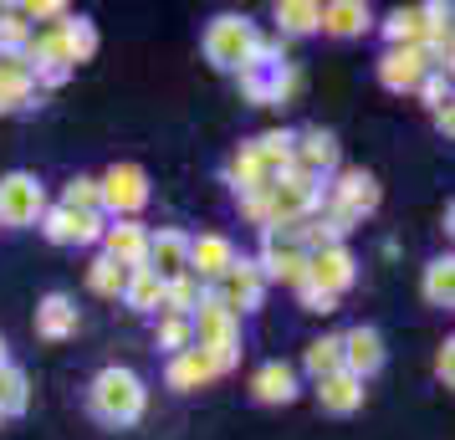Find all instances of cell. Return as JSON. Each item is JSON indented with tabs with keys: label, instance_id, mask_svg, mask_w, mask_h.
I'll return each instance as SVG.
<instances>
[{
	"label": "cell",
	"instance_id": "cell-12",
	"mask_svg": "<svg viewBox=\"0 0 455 440\" xmlns=\"http://www.w3.org/2000/svg\"><path fill=\"white\" fill-rule=\"evenodd\" d=\"M113 267H124V272H133V267H148V226L144 220H108L103 226V241H98Z\"/></svg>",
	"mask_w": 455,
	"mask_h": 440
},
{
	"label": "cell",
	"instance_id": "cell-4",
	"mask_svg": "<svg viewBox=\"0 0 455 440\" xmlns=\"http://www.w3.org/2000/svg\"><path fill=\"white\" fill-rule=\"evenodd\" d=\"M256 26L246 21V16H215V21L205 26V62L215 67V72H241L251 57V46H256Z\"/></svg>",
	"mask_w": 455,
	"mask_h": 440
},
{
	"label": "cell",
	"instance_id": "cell-32",
	"mask_svg": "<svg viewBox=\"0 0 455 440\" xmlns=\"http://www.w3.org/2000/svg\"><path fill=\"white\" fill-rule=\"evenodd\" d=\"M379 31H384L389 46H419L425 42V16H419V5H399V11H389V21Z\"/></svg>",
	"mask_w": 455,
	"mask_h": 440
},
{
	"label": "cell",
	"instance_id": "cell-6",
	"mask_svg": "<svg viewBox=\"0 0 455 440\" xmlns=\"http://www.w3.org/2000/svg\"><path fill=\"white\" fill-rule=\"evenodd\" d=\"M235 77H241V98L251 108H282L302 83L297 62H246Z\"/></svg>",
	"mask_w": 455,
	"mask_h": 440
},
{
	"label": "cell",
	"instance_id": "cell-17",
	"mask_svg": "<svg viewBox=\"0 0 455 440\" xmlns=\"http://www.w3.org/2000/svg\"><path fill=\"white\" fill-rule=\"evenodd\" d=\"M297 395H302V384H297V369L291 364H282V358L256 364V374H251V399L256 404H291Z\"/></svg>",
	"mask_w": 455,
	"mask_h": 440
},
{
	"label": "cell",
	"instance_id": "cell-35",
	"mask_svg": "<svg viewBox=\"0 0 455 440\" xmlns=\"http://www.w3.org/2000/svg\"><path fill=\"white\" fill-rule=\"evenodd\" d=\"M124 267H113L108 256H92L87 261V292L92 297H124Z\"/></svg>",
	"mask_w": 455,
	"mask_h": 440
},
{
	"label": "cell",
	"instance_id": "cell-10",
	"mask_svg": "<svg viewBox=\"0 0 455 440\" xmlns=\"http://www.w3.org/2000/svg\"><path fill=\"white\" fill-rule=\"evenodd\" d=\"M210 292L220 297V308H230V313H256L261 302H267V282H261V272H256V261L251 256H235L230 261V272L210 287Z\"/></svg>",
	"mask_w": 455,
	"mask_h": 440
},
{
	"label": "cell",
	"instance_id": "cell-33",
	"mask_svg": "<svg viewBox=\"0 0 455 440\" xmlns=\"http://www.w3.org/2000/svg\"><path fill=\"white\" fill-rule=\"evenodd\" d=\"M200 292H205V287H200V282H195V276H169L164 282V313L169 317H195V308H200Z\"/></svg>",
	"mask_w": 455,
	"mask_h": 440
},
{
	"label": "cell",
	"instance_id": "cell-11",
	"mask_svg": "<svg viewBox=\"0 0 455 440\" xmlns=\"http://www.w3.org/2000/svg\"><path fill=\"white\" fill-rule=\"evenodd\" d=\"M338 133H328V128H302L297 133V148H291V169H302V174H312V180H323L328 185L332 174H338Z\"/></svg>",
	"mask_w": 455,
	"mask_h": 440
},
{
	"label": "cell",
	"instance_id": "cell-5",
	"mask_svg": "<svg viewBox=\"0 0 455 440\" xmlns=\"http://www.w3.org/2000/svg\"><path fill=\"white\" fill-rule=\"evenodd\" d=\"M379 200H384V185L373 180L369 169H338L328 185H323V205L338 210V215H348L353 226H358L363 215H373Z\"/></svg>",
	"mask_w": 455,
	"mask_h": 440
},
{
	"label": "cell",
	"instance_id": "cell-41",
	"mask_svg": "<svg viewBox=\"0 0 455 440\" xmlns=\"http://www.w3.org/2000/svg\"><path fill=\"white\" fill-rule=\"evenodd\" d=\"M435 379H440L445 389L455 384V338H445V343L435 348Z\"/></svg>",
	"mask_w": 455,
	"mask_h": 440
},
{
	"label": "cell",
	"instance_id": "cell-20",
	"mask_svg": "<svg viewBox=\"0 0 455 440\" xmlns=\"http://www.w3.org/2000/svg\"><path fill=\"white\" fill-rule=\"evenodd\" d=\"M77 302L67 292H46L42 302H36V338H46V343H67V338H77Z\"/></svg>",
	"mask_w": 455,
	"mask_h": 440
},
{
	"label": "cell",
	"instance_id": "cell-16",
	"mask_svg": "<svg viewBox=\"0 0 455 440\" xmlns=\"http://www.w3.org/2000/svg\"><path fill=\"white\" fill-rule=\"evenodd\" d=\"M230 261H235V246H230V236H220V231L189 236V267H185V272L195 276L200 287H215V282L230 272Z\"/></svg>",
	"mask_w": 455,
	"mask_h": 440
},
{
	"label": "cell",
	"instance_id": "cell-14",
	"mask_svg": "<svg viewBox=\"0 0 455 440\" xmlns=\"http://www.w3.org/2000/svg\"><path fill=\"white\" fill-rule=\"evenodd\" d=\"M343 338V374L363 379L369 384L379 369H384V358H389V348H384V333L379 328H369V323H358V328H348Z\"/></svg>",
	"mask_w": 455,
	"mask_h": 440
},
{
	"label": "cell",
	"instance_id": "cell-3",
	"mask_svg": "<svg viewBox=\"0 0 455 440\" xmlns=\"http://www.w3.org/2000/svg\"><path fill=\"white\" fill-rule=\"evenodd\" d=\"M148 169L144 164H108L98 174V210L103 220H139V210L148 205Z\"/></svg>",
	"mask_w": 455,
	"mask_h": 440
},
{
	"label": "cell",
	"instance_id": "cell-26",
	"mask_svg": "<svg viewBox=\"0 0 455 440\" xmlns=\"http://www.w3.org/2000/svg\"><path fill=\"white\" fill-rule=\"evenodd\" d=\"M419 292H425V302L430 308H440V313H451L455 308V256H435L430 267H425V276H419Z\"/></svg>",
	"mask_w": 455,
	"mask_h": 440
},
{
	"label": "cell",
	"instance_id": "cell-39",
	"mask_svg": "<svg viewBox=\"0 0 455 440\" xmlns=\"http://www.w3.org/2000/svg\"><path fill=\"white\" fill-rule=\"evenodd\" d=\"M291 292H297V302H302V313H317V317L338 313V297H328V292H323V287H312L307 276H302V282H297Z\"/></svg>",
	"mask_w": 455,
	"mask_h": 440
},
{
	"label": "cell",
	"instance_id": "cell-38",
	"mask_svg": "<svg viewBox=\"0 0 455 440\" xmlns=\"http://www.w3.org/2000/svg\"><path fill=\"white\" fill-rule=\"evenodd\" d=\"M16 11H21V21L31 26V21H67V16H72V5H67V0H26V5H16Z\"/></svg>",
	"mask_w": 455,
	"mask_h": 440
},
{
	"label": "cell",
	"instance_id": "cell-22",
	"mask_svg": "<svg viewBox=\"0 0 455 440\" xmlns=\"http://www.w3.org/2000/svg\"><path fill=\"white\" fill-rule=\"evenodd\" d=\"M317 404H323V415H358L363 410V379L353 374H328L317 379Z\"/></svg>",
	"mask_w": 455,
	"mask_h": 440
},
{
	"label": "cell",
	"instance_id": "cell-18",
	"mask_svg": "<svg viewBox=\"0 0 455 440\" xmlns=\"http://www.w3.org/2000/svg\"><path fill=\"white\" fill-rule=\"evenodd\" d=\"M189 267V236L180 226H159V231H148V272L169 276H185Z\"/></svg>",
	"mask_w": 455,
	"mask_h": 440
},
{
	"label": "cell",
	"instance_id": "cell-36",
	"mask_svg": "<svg viewBox=\"0 0 455 440\" xmlns=\"http://www.w3.org/2000/svg\"><path fill=\"white\" fill-rule=\"evenodd\" d=\"M31 46V26L21 21V11H0V57H26Z\"/></svg>",
	"mask_w": 455,
	"mask_h": 440
},
{
	"label": "cell",
	"instance_id": "cell-1",
	"mask_svg": "<svg viewBox=\"0 0 455 440\" xmlns=\"http://www.w3.org/2000/svg\"><path fill=\"white\" fill-rule=\"evenodd\" d=\"M87 410H92V420L108 425V430H128V425H139L144 410H148L144 374H133L128 364H108V369H98L92 384H87Z\"/></svg>",
	"mask_w": 455,
	"mask_h": 440
},
{
	"label": "cell",
	"instance_id": "cell-34",
	"mask_svg": "<svg viewBox=\"0 0 455 440\" xmlns=\"http://www.w3.org/2000/svg\"><path fill=\"white\" fill-rule=\"evenodd\" d=\"M154 343H159V348H164L169 358H174V354H185V348H195V323H189V317H169V313H159Z\"/></svg>",
	"mask_w": 455,
	"mask_h": 440
},
{
	"label": "cell",
	"instance_id": "cell-31",
	"mask_svg": "<svg viewBox=\"0 0 455 440\" xmlns=\"http://www.w3.org/2000/svg\"><path fill=\"white\" fill-rule=\"evenodd\" d=\"M57 31H62L67 52H72V67H83L98 57V26L87 21V16H67V21H57Z\"/></svg>",
	"mask_w": 455,
	"mask_h": 440
},
{
	"label": "cell",
	"instance_id": "cell-8",
	"mask_svg": "<svg viewBox=\"0 0 455 440\" xmlns=\"http://www.w3.org/2000/svg\"><path fill=\"white\" fill-rule=\"evenodd\" d=\"M103 210H67V205H46L36 231L52 241V246H98L103 241Z\"/></svg>",
	"mask_w": 455,
	"mask_h": 440
},
{
	"label": "cell",
	"instance_id": "cell-13",
	"mask_svg": "<svg viewBox=\"0 0 455 440\" xmlns=\"http://www.w3.org/2000/svg\"><path fill=\"white\" fill-rule=\"evenodd\" d=\"M307 282L323 287L328 297H343L358 282V256L348 246H323V252H307Z\"/></svg>",
	"mask_w": 455,
	"mask_h": 440
},
{
	"label": "cell",
	"instance_id": "cell-29",
	"mask_svg": "<svg viewBox=\"0 0 455 440\" xmlns=\"http://www.w3.org/2000/svg\"><path fill=\"white\" fill-rule=\"evenodd\" d=\"M31 410V379L21 364H5L0 369V420H21Z\"/></svg>",
	"mask_w": 455,
	"mask_h": 440
},
{
	"label": "cell",
	"instance_id": "cell-24",
	"mask_svg": "<svg viewBox=\"0 0 455 440\" xmlns=\"http://www.w3.org/2000/svg\"><path fill=\"white\" fill-rule=\"evenodd\" d=\"M36 98V77L21 57H0V113H16Z\"/></svg>",
	"mask_w": 455,
	"mask_h": 440
},
{
	"label": "cell",
	"instance_id": "cell-9",
	"mask_svg": "<svg viewBox=\"0 0 455 440\" xmlns=\"http://www.w3.org/2000/svg\"><path fill=\"white\" fill-rule=\"evenodd\" d=\"M256 261V272L261 282H282V287H297L302 276H307V252L291 241V236H261V252L251 256Z\"/></svg>",
	"mask_w": 455,
	"mask_h": 440
},
{
	"label": "cell",
	"instance_id": "cell-2",
	"mask_svg": "<svg viewBox=\"0 0 455 440\" xmlns=\"http://www.w3.org/2000/svg\"><path fill=\"white\" fill-rule=\"evenodd\" d=\"M189 323H195V348L210 354V364H215L220 374H230V369L241 364V317L230 313V308H220V297L205 287Z\"/></svg>",
	"mask_w": 455,
	"mask_h": 440
},
{
	"label": "cell",
	"instance_id": "cell-15",
	"mask_svg": "<svg viewBox=\"0 0 455 440\" xmlns=\"http://www.w3.org/2000/svg\"><path fill=\"white\" fill-rule=\"evenodd\" d=\"M373 72H379V87L384 92H414L419 77L430 72V57L419 46H384V57L373 62Z\"/></svg>",
	"mask_w": 455,
	"mask_h": 440
},
{
	"label": "cell",
	"instance_id": "cell-25",
	"mask_svg": "<svg viewBox=\"0 0 455 440\" xmlns=\"http://www.w3.org/2000/svg\"><path fill=\"white\" fill-rule=\"evenodd\" d=\"M124 308H133V313H164V276L148 272V267H133L124 276Z\"/></svg>",
	"mask_w": 455,
	"mask_h": 440
},
{
	"label": "cell",
	"instance_id": "cell-43",
	"mask_svg": "<svg viewBox=\"0 0 455 440\" xmlns=\"http://www.w3.org/2000/svg\"><path fill=\"white\" fill-rule=\"evenodd\" d=\"M5 364H11V348H5V338H0V369H5Z\"/></svg>",
	"mask_w": 455,
	"mask_h": 440
},
{
	"label": "cell",
	"instance_id": "cell-37",
	"mask_svg": "<svg viewBox=\"0 0 455 440\" xmlns=\"http://www.w3.org/2000/svg\"><path fill=\"white\" fill-rule=\"evenodd\" d=\"M57 205H67V210H98V174H77V180H67Z\"/></svg>",
	"mask_w": 455,
	"mask_h": 440
},
{
	"label": "cell",
	"instance_id": "cell-40",
	"mask_svg": "<svg viewBox=\"0 0 455 440\" xmlns=\"http://www.w3.org/2000/svg\"><path fill=\"white\" fill-rule=\"evenodd\" d=\"M414 92H419V103H425V108L435 113V108H445V103H451V77H445V72H425Z\"/></svg>",
	"mask_w": 455,
	"mask_h": 440
},
{
	"label": "cell",
	"instance_id": "cell-7",
	"mask_svg": "<svg viewBox=\"0 0 455 440\" xmlns=\"http://www.w3.org/2000/svg\"><path fill=\"white\" fill-rule=\"evenodd\" d=\"M46 210V185L31 174V169H11V174H0V226H36Z\"/></svg>",
	"mask_w": 455,
	"mask_h": 440
},
{
	"label": "cell",
	"instance_id": "cell-28",
	"mask_svg": "<svg viewBox=\"0 0 455 440\" xmlns=\"http://www.w3.org/2000/svg\"><path fill=\"white\" fill-rule=\"evenodd\" d=\"M251 148H256V159L267 164V174L276 180V174H287V169H291V148H297V133H291V128H267L261 139H251Z\"/></svg>",
	"mask_w": 455,
	"mask_h": 440
},
{
	"label": "cell",
	"instance_id": "cell-23",
	"mask_svg": "<svg viewBox=\"0 0 455 440\" xmlns=\"http://www.w3.org/2000/svg\"><path fill=\"white\" fill-rule=\"evenodd\" d=\"M226 185L235 189V200H246V195H267L271 189V174H267V164L256 159V148L251 144H241L235 148V159L226 164Z\"/></svg>",
	"mask_w": 455,
	"mask_h": 440
},
{
	"label": "cell",
	"instance_id": "cell-30",
	"mask_svg": "<svg viewBox=\"0 0 455 440\" xmlns=\"http://www.w3.org/2000/svg\"><path fill=\"white\" fill-rule=\"evenodd\" d=\"M302 369L312 374V384L328 374H343V338L338 333H323L307 343V354H302Z\"/></svg>",
	"mask_w": 455,
	"mask_h": 440
},
{
	"label": "cell",
	"instance_id": "cell-19",
	"mask_svg": "<svg viewBox=\"0 0 455 440\" xmlns=\"http://www.w3.org/2000/svg\"><path fill=\"white\" fill-rule=\"evenodd\" d=\"M215 379H220V369H215L210 354H200V348H185V354H174L164 364V384L174 395H195V389H205Z\"/></svg>",
	"mask_w": 455,
	"mask_h": 440
},
{
	"label": "cell",
	"instance_id": "cell-27",
	"mask_svg": "<svg viewBox=\"0 0 455 440\" xmlns=\"http://www.w3.org/2000/svg\"><path fill=\"white\" fill-rule=\"evenodd\" d=\"M323 5L317 0H276V36H317Z\"/></svg>",
	"mask_w": 455,
	"mask_h": 440
},
{
	"label": "cell",
	"instance_id": "cell-21",
	"mask_svg": "<svg viewBox=\"0 0 455 440\" xmlns=\"http://www.w3.org/2000/svg\"><path fill=\"white\" fill-rule=\"evenodd\" d=\"M369 26H373L369 0H328L317 31H323V36H338V42H353V36H363Z\"/></svg>",
	"mask_w": 455,
	"mask_h": 440
},
{
	"label": "cell",
	"instance_id": "cell-42",
	"mask_svg": "<svg viewBox=\"0 0 455 440\" xmlns=\"http://www.w3.org/2000/svg\"><path fill=\"white\" fill-rule=\"evenodd\" d=\"M430 118H435V128H440L445 139H451V133H455V113H451V103H445V108H435Z\"/></svg>",
	"mask_w": 455,
	"mask_h": 440
}]
</instances>
